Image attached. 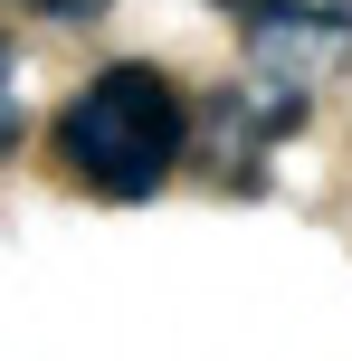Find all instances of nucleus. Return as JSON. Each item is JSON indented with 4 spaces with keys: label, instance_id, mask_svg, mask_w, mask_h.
<instances>
[{
    "label": "nucleus",
    "instance_id": "nucleus-1",
    "mask_svg": "<svg viewBox=\"0 0 352 361\" xmlns=\"http://www.w3.org/2000/svg\"><path fill=\"white\" fill-rule=\"evenodd\" d=\"M181 143H190V105L143 57L86 76V95L57 105V171L95 200H152L181 162Z\"/></svg>",
    "mask_w": 352,
    "mask_h": 361
},
{
    "label": "nucleus",
    "instance_id": "nucleus-2",
    "mask_svg": "<svg viewBox=\"0 0 352 361\" xmlns=\"http://www.w3.org/2000/svg\"><path fill=\"white\" fill-rule=\"evenodd\" d=\"M10 86H19V57H10V48H0V152H10V143H19V105H10Z\"/></svg>",
    "mask_w": 352,
    "mask_h": 361
},
{
    "label": "nucleus",
    "instance_id": "nucleus-3",
    "mask_svg": "<svg viewBox=\"0 0 352 361\" xmlns=\"http://www.w3.org/2000/svg\"><path fill=\"white\" fill-rule=\"evenodd\" d=\"M19 10H38V19H95L105 0H19Z\"/></svg>",
    "mask_w": 352,
    "mask_h": 361
},
{
    "label": "nucleus",
    "instance_id": "nucleus-4",
    "mask_svg": "<svg viewBox=\"0 0 352 361\" xmlns=\"http://www.w3.org/2000/svg\"><path fill=\"white\" fill-rule=\"evenodd\" d=\"M229 10H238V0H229Z\"/></svg>",
    "mask_w": 352,
    "mask_h": 361
}]
</instances>
